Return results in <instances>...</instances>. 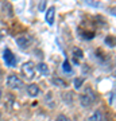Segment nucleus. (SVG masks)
I'll use <instances>...</instances> for the list:
<instances>
[{
    "mask_svg": "<svg viewBox=\"0 0 116 121\" xmlns=\"http://www.w3.org/2000/svg\"><path fill=\"white\" fill-rule=\"evenodd\" d=\"M22 74L23 77L27 79H32L35 75V66L32 62H26L24 65L22 66Z\"/></svg>",
    "mask_w": 116,
    "mask_h": 121,
    "instance_id": "obj_1",
    "label": "nucleus"
},
{
    "mask_svg": "<svg viewBox=\"0 0 116 121\" xmlns=\"http://www.w3.org/2000/svg\"><path fill=\"white\" fill-rule=\"evenodd\" d=\"M81 105L82 106H90V105L95 102V94H93V91L90 90L89 87H86V90H85V93L81 95Z\"/></svg>",
    "mask_w": 116,
    "mask_h": 121,
    "instance_id": "obj_2",
    "label": "nucleus"
},
{
    "mask_svg": "<svg viewBox=\"0 0 116 121\" xmlns=\"http://www.w3.org/2000/svg\"><path fill=\"white\" fill-rule=\"evenodd\" d=\"M7 85H8L9 87H12V89H20L22 86H23V81H22L20 78L18 77V75H9L8 78H7Z\"/></svg>",
    "mask_w": 116,
    "mask_h": 121,
    "instance_id": "obj_3",
    "label": "nucleus"
},
{
    "mask_svg": "<svg viewBox=\"0 0 116 121\" xmlns=\"http://www.w3.org/2000/svg\"><path fill=\"white\" fill-rule=\"evenodd\" d=\"M3 58H4V62L7 63V66H11V67H14V66L16 65V56L12 54V51L11 50H8V48H5L4 50V55H3Z\"/></svg>",
    "mask_w": 116,
    "mask_h": 121,
    "instance_id": "obj_4",
    "label": "nucleus"
},
{
    "mask_svg": "<svg viewBox=\"0 0 116 121\" xmlns=\"http://www.w3.org/2000/svg\"><path fill=\"white\" fill-rule=\"evenodd\" d=\"M54 16H56V8L54 7H50V8L46 11V22L51 26L54 24Z\"/></svg>",
    "mask_w": 116,
    "mask_h": 121,
    "instance_id": "obj_5",
    "label": "nucleus"
},
{
    "mask_svg": "<svg viewBox=\"0 0 116 121\" xmlns=\"http://www.w3.org/2000/svg\"><path fill=\"white\" fill-rule=\"evenodd\" d=\"M27 93H28L31 97H35V95H38V93H39L38 85H35V83H31V85H28V86H27Z\"/></svg>",
    "mask_w": 116,
    "mask_h": 121,
    "instance_id": "obj_6",
    "label": "nucleus"
},
{
    "mask_svg": "<svg viewBox=\"0 0 116 121\" xmlns=\"http://www.w3.org/2000/svg\"><path fill=\"white\" fill-rule=\"evenodd\" d=\"M88 121H104V116L103 113L100 112V110H96L92 116L88 118Z\"/></svg>",
    "mask_w": 116,
    "mask_h": 121,
    "instance_id": "obj_7",
    "label": "nucleus"
},
{
    "mask_svg": "<svg viewBox=\"0 0 116 121\" xmlns=\"http://www.w3.org/2000/svg\"><path fill=\"white\" fill-rule=\"evenodd\" d=\"M105 43H107L109 47H113V46H116V38H115V36L108 35L107 38H105Z\"/></svg>",
    "mask_w": 116,
    "mask_h": 121,
    "instance_id": "obj_8",
    "label": "nucleus"
},
{
    "mask_svg": "<svg viewBox=\"0 0 116 121\" xmlns=\"http://www.w3.org/2000/svg\"><path fill=\"white\" fill-rule=\"evenodd\" d=\"M16 42L22 48H26L27 46H28V39H26V38H18Z\"/></svg>",
    "mask_w": 116,
    "mask_h": 121,
    "instance_id": "obj_9",
    "label": "nucleus"
},
{
    "mask_svg": "<svg viewBox=\"0 0 116 121\" xmlns=\"http://www.w3.org/2000/svg\"><path fill=\"white\" fill-rule=\"evenodd\" d=\"M73 54H74V58H76V60L81 59L82 56H84V52H82V50H80L78 47H74V48H73Z\"/></svg>",
    "mask_w": 116,
    "mask_h": 121,
    "instance_id": "obj_10",
    "label": "nucleus"
},
{
    "mask_svg": "<svg viewBox=\"0 0 116 121\" xmlns=\"http://www.w3.org/2000/svg\"><path fill=\"white\" fill-rule=\"evenodd\" d=\"M37 69H38L39 71H41V73H43V74H47V73H49V67H47V65H46V63H43V62H41V63H39Z\"/></svg>",
    "mask_w": 116,
    "mask_h": 121,
    "instance_id": "obj_11",
    "label": "nucleus"
},
{
    "mask_svg": "<svg viewBox=\"0 0 116 121\" xmlns=\"http://www.w3.org/2000/svg\"><path fill=\"white\" fill-rule=\"evenodd\" d=\"M62 69H64L66 73H72V67H70V63H69V60H68V59L64 62V65H62Z\"/></svg>",
    "mask_w": 116,
    "mask_h": 121,
    "instance_id": "obj_12",
    "label": "nucleus"
},
{
    "mask_svg": "<svg viewBox=\"0 0 116 121\" xmlns=\"http://www.w3.org/2000/svg\"><path fill=\"white\" fill-rule=\"evenodd\" d=\"M53 82L56 83V85H60V86H62V87H66V83H65L62 79H58V78H53Z\"/></svg>",
    "mask_w": 116,
    "mask_h": 121,
    "instance_id": "obj_13",
    "label": "nucleus"
},
{
    "mask_svg": "<svg viewBox=\"0 0 116 121\" xmlns=\"http://www.w3.org/2000/svg\"><path fill=\"white\" fill-rule=\"evenodd\" d=\"M56 121H70V120H69V117H66L65 114H60V116H57Z\"/></svg>",
    "mask_w": 116,
    "mask_h": 121,
    "instance_id": "obj_14",
    "label": "nucleus"
},
{
    "mask_svg": "<svg viewBox=\"0 0 116 121\" xmlns=\"http://www.w3.org/2000/svg\"><path fill=\"white\" fill-rule=\"evenodd\" d=\"M84 82V79H81V78H76V81H74V85H76V87H80L81 86V83Z\"/></svg>",
    "mask_w": 116,
    "mask_h": 121,
    "instance_id": "obj_15",
    "label": "nucleus"
},
{
    "mask_svg": "<svg viewBox=\"0 0 116 121\" xmlns=\"http://www.w3.org/2000/svg\"><path fill=\"white\" fill-rule=\"evenodd\" d=\"M111 13L116 16V7H115V8H112V9H111Z\"/></svg>",
    "mask_w": 116,
    "mask_h": 121,
    "instance_id": "obj_16",
    "label": "nucleus"
},
{
    "mask_svg": "<svg viewBox=\"0 0 116 121\" xmlns=\"http://www.w3.org/2000/svg\"><path fill=\"white\" fill-rule=\"evenodd\" d=\"M43 8H45V1H42L41 5H39V9H43Z\"/></svg>",
    "mask_w": 116,
    "mask_h": 121,
    "instance_id": "obj_17",
    "label": "nucleus"
},
{
    "mask_svg": "<svg viewBox=\"0 0 116 121\" xmlns=\"http://www.w3.org/2000/svg\"><path fill=\"white\" fill-rule=\"evenodd\" d=\"M0 98H1V90H0Z\"/></svg>",
    "mask_w": 116,
    "mask_h": 121,
    "instance_id": "obj_18",
    "label": "nucleus"
},
{
    "mask_svg": "<svg viewBox=\"0 0 116 121\" xmlns=\"http://www.w3.org/2000/svg\"><path fill=\"white\" fill-rule=\"evenodd\" d=\"M0 38H1V34H0Z\"/></svg>",
    "mask_w": 116,
    "mask_h": 121,
    "instance_id": "obj_19",
    "label": "nucleus"
},
{
    "mask_svg": "<svg viewBox=\"0 0 116 121\" xmlns=\"http://www.w3.org/2000/svg\"><path fill=\"white\" fill-rule=\"evenodd\" d=\"M0 117H1V113H0Z\"/></svg>",
    "mask_w": 116,
    "mask_h": 121,
    "instance_id": "obj_20",
    "label": "nucleus"
}]
</instances>
